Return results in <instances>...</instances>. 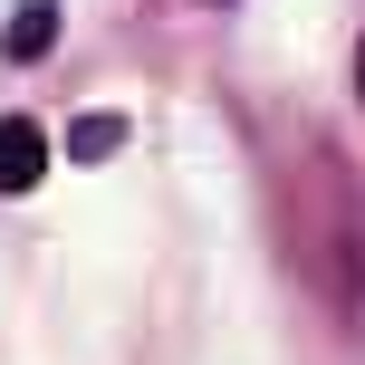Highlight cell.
<instances>
[{
  "label": "cell",
  "instance_id": "cell-1",
  "mask_svg": "<svg viewBox=\"0 0 365 365\" xmlns=\"http://www.w3.org/2000/svg\"><path fill=\"white\" fill-rule=\"evenodd\" d=\"M38 173H48V135L29 115H0V192H29Z\"/></svg>",
  "mask_w": 365,
  "mask_h": 365
},
{
  "label": "cell",
  "instance_id": "cell-2",
  "mask_svg": "<svg viewBox=\"0 0 365 365\" xmlns=\"http://www.w3.org/2000/svg\"><path fill=\"white\" fill-rule=\"evenodd\" d=\"M48 38H58V0H29V10L10 19V38H0V48H10V58H48Z\"/></svg>",
  "mask_w": 365,
  "mask_h": 365
},
{
  "label": "cell",
  "instance_id": "cell-3",
  "mask_svg": "<svg viewBox=\"0 0 365 365\" xmlns=\"http://www.w3.org/2000/svg\"><path fill=\"white\" fill-rule=\"evenodd\" d=\"M115 145H125V125H115V115H77V125H68V154H77V164H106Z\"/></svg>",
  "mask_w": 365,
  "mask_h": 365
},
{
  "label": "cell",
  "instance_id": "cell-4",
  "mask_svg": "<svg viewBox=\"0 0 365 365\" xmlns=\"http://www.w3.org/2000/svg\"><path fill=\"white\" fill-rule=\"evenodd\" d=\"M356 87H365V48H356Z\"/></svg>",
  "mask_w": 365,
  "mask_h": 365
}]
</instances>
